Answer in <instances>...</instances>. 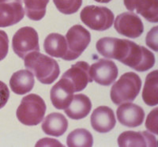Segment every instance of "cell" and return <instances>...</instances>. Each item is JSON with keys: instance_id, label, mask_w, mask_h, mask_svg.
Masks as SVG:
<instances>
[{"instance_id": "52a82bcc", "label": "cell", "mask_w": 158, "mask_h": 147, "mask_svg": "<svg viewBox=\"0 0 158 147\" xmlns=\"http://www.w3.org/2000/svg\"><path fill=\"white\" fill-rule=\"evenodd\" d=\"M12 48L15 54L22 59L30 52H40L37 32L29 26L19 29L13 36Z\"/></svg>"}, {"instance_id": "603a6c76", "label": "cell", "mask_w": 158, "mask_h": 147, "mask_svg": "<svg viewBox=\"0 0 158 147\" xmlns=\"http://www.w3.org/2000/svg\"><path fill=\"white\" fill-rule=\"evenodd\" d=\"M67 143L70 147H91L94 144V138L86 129H76L68 135Z\"/></svg>"}, {"instance_id": "d6986e66", "label": "cell", "mask_w": 158, "mask_h": 147, "mask_svg": "<svg viewBox=\"0 0 158 147\" xmlns=\"http://www.w3.org/2000/svg\"><path fill=\"white\" fill-rule=\"evenodd\" d=\"M68 121L61 113L53 112L45 117L42 124V129L48 135L59 137L67 131Z\"/></svg>"}, {"instance_id": "cb8c5ba5", "label": "cell", "mask_w": 158, "mask_h": 147, "mask_svg": "<svg viewBox=\"0 0 158 147\" xmlns=\"http://www.w3.org/2000/svg\"><path fill=\"white\" fill-rule=\"evenodd\" d=\"M49 0H24L25 14L32 21H40L44 17Z\"/></svg>"}, {"instance_id": "7a4b0ae2", "label": "cell", "mask_w": 158, "mask_h": 147, "mask_svg": "<svg viewBox=\"0 0 158 147\" xmlns=\"http://www.w3.org/2000/svg\"><path fill=\"white\" fill-rule=\"evenodd\" d=\"M142 80L137 74L127 72L123 74L112 86L110 93L111 101L116 105L132 102L141 90Z\"/></svg>"}, {"instance_id": "8fae6325", "label": "cell", "mask_w": 158, "mask_h": 147, "mask_svg": "<svg viewBox=\"0 0 158 147\" xmlns=\"http://www.w3.org/2000/svg\"><path fill=\"white\" fill-rule=\"evenodd\" d=\"M25 16L22 0H0V28L18 23Z\"/></svg>"}, {"instance_id": "277c9868", "label": "cell", "mask_w": 158, "mask_h": 147, "mask_svg": "<svg viewBox=\"0 0 158 147\" xmlns=\"http://www.w3.org/2000/svg\"><path fill=\"white\" fill-rule=\"evenodd\" d=\"M80 17L85 25L96 31L107 30L114 23L113 13L104 6H87L81 11Z\"/></svg>"}, {"instance_id": "8992f818", "label": "cell", "mask_w": 158, "mask_h": 147, "mask_svg": "<svg viewBox=\"0 0 158 147\" xmlns=\"http://www.w3.org/2000/svg\"><path fill=\"white\" fill-rule=\"evenodd\" d=\"M121 63L136 71L144 72L154 66L155 56L145 47L129 40L126 56Z\"/></svg>"}, {"instance_id": "3957f363", "label": "cell", "mask_w": 158, "mask_h": 147, "mask_svg": "<svg viewBox=\"0 0 158 147\" xmlns=\"http://www.w3.org/2000/svg\"><path fill=\"white\" fill-rule=\"evenodd\" d=\"M46 104L40 96L29 94L23 97L17 109L18 120L26 126H36L40 124L46 112Z\"/></svg>"}, {"instance_id": "30bf717a", "label": "cell", "mask_w": 158, "mask_h": 147, "mask_svg": "<svg viewBox=\"0 0 158 147\" xmlns=\"http://www.w3.org/2000/svg\"><path fill=\"white\" fill-rule=\"evenodd\" d=\"M129 40L113 37H103L96 44L97 52L107 59L122 62L127 52Z\"/></svg>"}, {"instance_id": "9a60e30c", "label": "cell", "mask_w": 158, "mask_h": 147, "mask_svg": "<svg viewBox=\"0 0 158 147\" xmlns=\"http://www.w3.org/2000/svg\"><path fill=\"white\" fill-rule=\"evenodd\" d=\"M121 147H156V138L148 131H124L118 138Z\"/></svg>"}, {"instance_id": "2e32d148", "label": "cell", "mask_w": 158, "mask_h": 147, "mask_svg": "<svg viewBox=\"0 0 158 147\" xmlns=\"http://www.w3.org/2000/svg\"><path fill=\"white\" fill-rule=\"evenodd\" d=\"M92 128L99 133H108L115 128L116 120L113 110L108 106H100L94 111L90 119Z\"/></svg>"}, {"instance_id": "ac0fdd59", "label": "cell", "mask_w": 158, "mask_h": 147, "mask_svg": "<svg viewBox=\"0 0 158 147\" xmlns=\"http://www.w3.org/2000/svg\"><path fill=\"white\" fill-rule=\"evenodd\" d=\"M34 84L33 74L27 70H21L15 72L10 80L11 90L18 95H23L30 92Z\"/></svg>"}, {"instance_id": "5b68a950", "label": "cell", "mask_w": 158, "mask_h": 147, "mask_svg": "<svg viewBox=\"0 0 158 147\" xmlns=\"http://www.w3.org/2000/svg\"><path fill=\"white\" fill-rule=\"evenodd\" d=\"M91 40L90 32L80 25L72 26L66 35L67 50L63 60L70 61L77 59L87 48Z\"/></svg>"}, {"instance_id": "484cf974", "label": "cell", "mask_w": 158, "mask_h": 147, "mask_svg": "<svg viewBox=\"0 0 158 147\" xmlns=\"http://www.w3.org/2000/svg\"><path fill=\"white\" fill-rule=\"evenodd\" d=\"M157 111L158 108H155L151 111L147 117L146 122V127L149 131L157 135Z\"/></svg>"}, {"instance_id": "9c48e42d", "label": "cell", "mask_w": 158, "mask_h": 147, "mask_svg": "<svg viewBox=\"0 0 158 147\" xmlns=\"http://www.w3.org/2000/svg\"><path fill=\"white\" fill-rule=\"evenodd\" d=\"M89 75L93 81L104 86L111 85L118 77V68L113 61L101 59L89 67Z\"/></svg>"}, {"instance_id": "e0dca14e", "label": "cell", "mask_w": 158, "mask_h": 147, "mask_svg": "<svg viewBox=\"0 0 158 147\" xmlns=\"http://www.w3.org/2000/svg\"><path fill=\"white\" fill-rule=\"evenodd\" d=\"M128 10L142 15L149 22H158V0H123Z\"/></svg>"}, {"instance_id": "6da1fadb", "label": "cell", "mask_w": 158, "mask_h": 147, "mask_svg": "<svg viewBox=\"0 0 158 147\" xmlns=\"http://www.w3.org/2000/svg\"><path fill=\"white\" fill-rule=\"evenodd\" d=\"M25 66L30 70L42 84L50 85L56 81L60 73L59 64L54 59L32 52L24 58Z\"/></svg>"}, {"instance_id": "83f0119b", "label": "cell", "mask_w": 158, "mask_h": 147, "mask_svg": "<svg viewBox=\"0 0 158 147\" xmlns=\"http://www.w3.org/2000/svg\"><path fill=\"white\" fill-rule=\"evenodd\" d=\"M157 29L158 26H155L149 31L146 37V44L149 48L157 52Z\"/></svg>"}, {"instance_id": "d4e9b609", "label": "cell", "mask_w": 158, "mask_h": 147, "mask_svg": "<svg viewBox=\"0 0 158 147\" xmlns=\"http://www.w3.org/2000/svg\"><path fill=\"white\" fill-rule=\"evenodd\" d=\"M56 8L64 15H73L82 4V0H53Z\"/></svg>"}, {"instance_id": "f1b7e54d", "label": "cell", "mask_w": 158, "mask_h": 147, "mask_svg": "<svg viewBox=\"0 0 158 147\" xmlns=\"http://www.w3.org/2000/svg\"><path fill=\"white\" fill-rule=\"evenodd\" d=\"M10 98V90L7 86L0 81V109L6 104Z\"/></svg>"}, {"instance_id": "44dd1931", "label": "cell", "mask_w": 158, "mask_h": 147, "mask_svg": "<svg viewBox=\"0 0 158 147\" xmlns=\"http://www.w3.org/2000/svg\"><path fill=\"white\" fill-rule=\"evenodd\" d=\"M44 47L46 53L56 58H61L66 55L67 50L66 38L59 33H51L45 38Z\"/></svg>"}, {"instance_id": "5bb4252c", "label": "cell", "mask_w": 158, "mask_h": 147, "mask_svg": "<svg viewBox=\"0 0 158 147\" xmlns=\"http://www.w3.org/2000/svg\"><path fill=\"white\" fill-rule=\"evenodd\" d=\"M74 93V90L70 82L65 78H61L51 90L50 97L52 104L57 109H66L73 100Z\"/></svg>"}, {"instance_id": "4316f807", "label": "cell", "mask_w": 158, "mask_h": 147, "mask_svg": "<svg viewBox=\"0 0 158 147\" xmlns=\"http://www.w3.org/2000/svg\"><path fill=\"white\" fill-rule=\"evenodd\" d=\"M9 51V38L6 32L3 30H0V61L7 56Z\"/></svg>"}, {"instance_id": "ffe728a7", "label": "cell", "mask_w": 158, "mask_h": 147, "mask_svg": "<svg viewBox=\"0 0 158 147\" xmlns=\"http://www.w3.org/2000/svg\"><path fill=\"white\" fill-rule=\"evenodd\" d=\"M92 108L90 99L85 94L74 96L69 106L65 109V113L72 120H81L89 115Z\"/></svg>"}, {"instance_id": "4fadbf2b", "label": "cell", "mask_w": 158, "mask_h": 147, "mask_svg": "<svg viewBox=\"0 0 158 147\" xmlns=\"http://www.w3.org/2000/svg\"><path fill=\"white\" fill-rule=\"evenodd\" d=\"M117 119L122 125L127 128H136L143 123L145 112L142 107L132 103L119 104L116 111Z\"/></svg>"}, {"instance_id": "7402d4cb", "label": "cell", "mask_w": 158, "mask_h": 147, "mask_svg": "<svg viewBox=\"0 0 158 147\" xmlns=\"http://www.w3.org/2000/svg\"><path fill=\"white\" fill-rule=\"evenodd\" d=\"M158 70H155L146 76V82L142 91L144 102L149 106L158 104Z\"/></svg>"}, {"instance_id": "ba28073f", "label": "cell", "mask_w": 158, "mask_h": 147, "mask_svg": "<svg viewBox=\"0 0 158 147\" xmlns=\"http://www.w3.org/2000/svg\"><path fill=\"white\" fill-rule=\"evenodd\" d=\"M114 27L118 33L127 37L138 38L143 33L142 20L134 12H124L116 17Z\"/></svg>"}, {"instance_id": "f546056e", "label": "cell", "mask_w": 158, "mask_h": 147, "mask_svg": "<svg viewBox=\"0 0 158 147\" xmlns=\"http://www.w3.org/2000/svg\"><path fill=\"white\" fill-rule=\"evenodd\" d=\"M96 2H100V3H108L109 2H111V0H95Z\"/></svg>"}, {"instance_id": "7c38bea8", "label": "cell", "mask_w": 158, "mask_h": 147, "mask_svg": "<svg viewBox=\"0 0 158 147\" xmlns=\"http://www.w3.org/2000/svg\"><path fill=\"white\" fill-rule=\"evenodd\" d=\"M62 78H65L70 82L74 92L81 91L85 89L89 82H93L89 75V65L84 61H79L72 65Z\"/></svg>"}]
</instances>
